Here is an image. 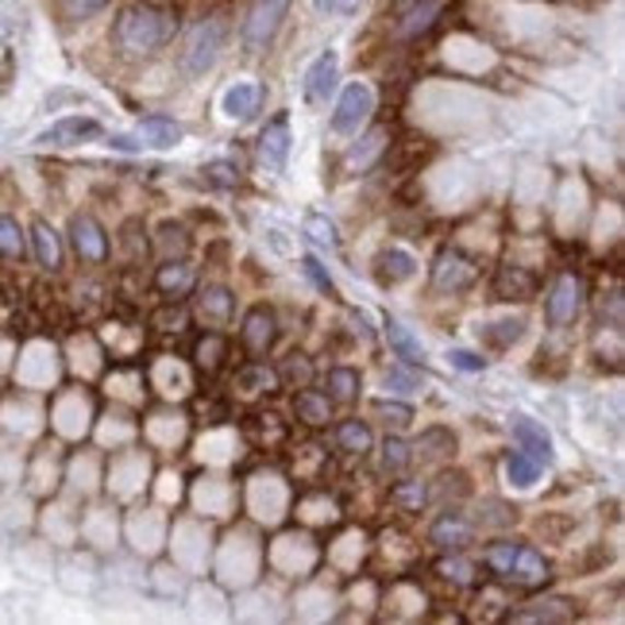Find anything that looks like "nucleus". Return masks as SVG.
Here are the masks:
<instances>
[{
    "label": "nucleus",
    "mask_w": 625,
    "mask_h": 625,
    "mask_svg": "<svg viewBox=\"0 0 625 625\" xmlns=\"http://www.w3.org/2000/svg\"><path fill=\"white\" fill-rule=\"evenodd\" d=\"M174 32H178L174 12L159 9V4H128L113 24V43L120 55L147 58L154 50H163L174 39Z\"/></svg>",
    "instance_id": "obj_1"
},
{
    "label": "nucleus",
    "mask_w": 625,
    "mask_h": 625,
    "mask_svg": "<svg viewBox=\"0 0 625 625\" xmlns=\"http://www.w3.org/2000/svg\"><path fill=\"white\" fill-rule=\"evenodd\" d=\"M224 39H228V24L224 20H205V24L194 27V35L186 39V50H182V70L189 78H201L217 66L220 50H224Z\"/></svg>",
    "instance_id": "obj_2"
},
{
    "label": "nucleus",
    "mask_w": 625,
    "mask_h": 625,
    "mask_svg": "<svg viewBox=\"0 0 625 625\" xmlns=\"http://www.w3.org/2000/svg\"><path fill=\"white\" fill-rule=\"evenodd\" d=\"M286 12H290V0H255L252 12H247V20H244V32H240L244 47L267 50L270 43H275L278 27H282Z\"/></svg>",
    "instance_id": "obj_3"
},
{
    "label": "nucleus",
    "mask_w": 625,
    "mask_h": 625,
    "mask_svg": "<svg viewBox=\"0 0 625 625\" xmlns=\"http://www.w3.org/2000/svg\"><path fill=\"white\" fill-rule=\"evenodd\" d=\"M374 108V93L367 82H351L344 85L340 101H336V113H333V131L336 136H351V131H359V124L371 116Z\"/></svg>",
    "instance_id": "obj_4"
},
{
    "label": "nucleus",
    "mask_w": 625,
    "mask_h": 625,
    "mask_svg": "<svg viewBox=\"0 0 625 625\" xmlns=\"http://www.w3.org/2000/svg\"><path fill=\"white\" fill-rule=\"evenodd\" d=\"M579 309H583V282H579L576 275H564L560 282L548 290V298H544V317H548L553 328H560L579 317Z\"/></svg>",
    "instance_id": "obj_5"
},
{
    "label": "nucleus",
    "mask_w": 625,
    "mask_h": 625,
    "mask_svg": "<svg viewBox=\"0 0 625 625\" xmlns=\"http://www.w3.org/2000/svg\"><path fill=\"white\" fill-rule=\"evenodd\" d=\"M70 244H73V252H78V259H85V263L108 259L105 228H101L97 217H90V212H78V217L70 220Z\"/></svg>",
    "instance_id": "obj_6"
},
{
    "label": "nucleus",
    "mask_w": 625,
    "mask_h": 625,
    "mask_svg": "<svg viewBox=\"0 0 625 625\" xmlns=\"http://www.w3.org/2000/svg\"><path fill=\"white\" fill-rule=\"evenodd\" d=\"M97 136H105V128H101V120H93V116H62V120L50 124L35 143L73 147V143H85V139H97Z\"/></svg>",
    "instance_id": "obj_7"
},
{
    "label": "nucleus",
    "mask_w": 625,
    "mask_h": 625,
    "mask_svg": "<svg viewBox=\"0 0 625 625\" xmlns=\"http://www.w3.org/2000/svg\"><path fill=\"white\" fill-rule=\"evenodd\" d=\"M475 278H479V270L472 267V263L463 259L460 252H444L437 259V267H432V286L444 293H463V290H472Z\"/></svg>",
    "instance_id": "obj_8"
},
{
    "label": "nucleus",
    "mask_w": 625,
    "mask_h": 625,
    "mask_svg": "<svg viewBox=\"0 0 625 625\" xmlns=\"http://www.w3.org/2000/svg\"><path fill=\"white\" fill-rule=\"evenodd\" d=\"M336 78H340V58H336V50H321L305 70V97L328 101L336 93Z\"/></svg>",
    "instance_id": "obj_9"
},
{
    "label": "nucleus",
    "mask_w": 625,
    "mask_h": 625,
    "mask_svg": "<svg viewBox=\"0 0 625 625\" xmlns=\"http://www.w3.org/2000/svg\"><path fill=\"white\" fill-rule=\"evenodd\" d=\"M290 116H275V120L263 128V139H259V159L267 171H282L286 159H290Z\"/></svg>",
    "instance_id": "obj_10"
},
{
    "label": "nucleus",
    "mask_w": 625,
    "mask_h": 625,
    "mask_svg": "<svg viewBox=\"0 0 625 625\" xmlns=\"http://www.w3.org/2000/svg\"><path fill=\"white\" fill-rule=\"evenodd\" d=\"M275 336H278V321H275V313H270L267 305H255L252 313H247V317H244V333H240L244 348L252 351V356H263V351H270Z\"/></svg>",
    "instance_id": "obj_11"
},
{
    "label": "nucleus",
    "mask_w": 625,
    "mask_h": 625,
    "mask_svg": "<svg viewBox=\"0 0 625 625\" xmlns=\"http://www.w3.org/2000/svg\"><path fill=\"white\" fill-rule=\"evenodd\" d=\"M536 293V275L525 267H513V263H506V267H498L495 275V298L498 301H529Z\"/></svg>",
    "instance_id": "obj_12"
},
{
    "label": "nucleus",
    "mask_w": 625,
    "mask_h": 625,
    "mask_svg": "<svg viewBox=\"0 0 625 625\" xmlns=\"http://www.w3.org/2000/svg\"><path fill=\"white\" fill-rule=\"evenodd\" d=\"M429 544H437L440 553H463L472 544V525L460 513H444L437 518V525L429 529Z\"/></svg>",
    "instance_id": "obj_13"
},
{
    "label": "nucleus",
    "mask_w": 625,
    "mask_h": 625,
    "mask_svg": "<svg viewBox=\"0 0 625 625\" xmlns=\"http://www.w3.org/2000/svg\"><path fill=\"white\" fill-rule=\"evenodd\" d=\"M513 440H518L521 452H529L536 463L553 460V437H548L544 425H536L533 417H513Z\"/></svg>",
    "instance_id": "obj_14"
},
{
    "label": "nucleus",
    "mask_w": 625,
    "mask_h": 625,
    "mask_svg": "<svg viewBox=\"0 0 625 625\" xmlns=\"http://www.w3.org/2000/svg\"><path fill=\"white\" fill-rule=\"evenodd\" d=\"M259 101H263V90L255 82H236L228 85L224 97H220V108H224V116H232V120H247V116L259 113Z\"/></svg>",
    "instance_id": "obj_15"
},
{
    "label": "nucleus",
    "mask_w": 625,
    "mask_h": 625,
    "mask_svg": "<svg viewBox=\"0 0 625 625\" xmlns=\"http://www.w3.org/2000/svg\"><path fill=\"white\" fill-rule=\"evenodd\" d=\"M440 12H444V0H417L414 9L398 12V32L406 35V39H417V35L432 32L440 20Z\"/></svg>",
    "instance_id": "obj_16"
},
{
    "label": "nucleus",
    "mask_w": 625,
    "mask_h": 625,
    "mask_svg": "<svg viewBox=\"0 0 625 625\" xmlns=\"http://www.w3.org/2000/svg\"><path fill=\"white\" fill-rule=\"evenodd\" d=\"M32 247H35V259H39L43 270H58V267H62V240H58V232L47 224V220H35Z\"/></svg>",
    "instance_id": "obj_17"
},
{
    "label": "nucleus",
    "mask_w": 625,
    "mask_h": 625,
    "mask_svg": "<svg viewBox=\"0 0 625 625\" xmlns=\"http://www.w3.org/2000/svg\"><path fill=\"white\" fill-rule=\"evenodd\" d=\"M506 579H513V583H521V587H536V583L548 579V564H544V556L536 553V548H518L513 568Z\"/></svg>",
    "instance_id": "obj_18"
},
{
    "label": "nucleus",
    "mask_w": 625,
    "mask_h": 625,
    "mask_svg": "<svg viewBox=\"0 0 625 625\" xmlns=\"http://www.w3.org/2000/svg\"><path fill=\"white\" fill-rule=\"evenodd\" d=\"M417 263L409 252H402V247H390V252L379 255V282L382 286H398L406 282V278H414Z\"/></svg>",
    "instance_id": "obj_19"
},
{
    "label": "nucleus",
    "mask_w": 625,
    "mask_h": 625,
    "mask_svg": "<svg viewBox=\"0 0 625 625\" xmlns=\"http://www.w3.org/2000/svg\"><path fill=\"white\" fill-rule=\"evenodd\" d=\"M293 409H298L301 421L313 425V429H321V425L333 421V406H328V398L321 394V390H301L298 398H293Z\"/></svg>",
    "instance_id": "obj_20"
},
{
    "label": "nucleus",
    "mask_w": 625,
    "mask_h": 625,
    "mask_svg": "<svg viewBox=\"0 0 625 625\" xmlns=\"http://www.w3.org/2000/svg\"><path fill=\"white\" fill-rule=\"evenodd\" d=\"M386 340H390V348L398 351V359H406V363H425L421 340H417V336L409 333V328L402 325V321L386 317Z\"/></svg>",
    "instance_id": "obj_21"
},
{
    "label": "nucleus",
    "mask_w": 625,
    "mask_h": 625,
    "mask_svg": "<svg viewBox=\"0 0 625 625\" xmlns=\"http://www.w3.org/2000/svg\"><path fill=\"white\" fill-rule=\"evenodd\" d=\"M27 255V236L24 228H20L16 217H9V212H0V259L9 263H20Z\"/></svg>",
    "instance_id": "obj_22"
},
{
    "label": "nucleus",
    "mask_w": 625,
    "mask_h": 625,
    "mask_svg": "<svg viewBox=\"0 0 625 625\" xmlns=\"http://www.w3.org/2000/svg\"><path fill=\"white\" fill-rule=\"evenodd\" d=\"M189 286H194V270H189L186 263H166V267H159V275H154V290L166 293V298H182Z\"/></svg>",
    "instance_id": "obj_23"
},
{
    "label": "nucleus",
    "mask_w": 625,
    "mask_h": 625,
    "mask_svg": "<svg viewBox=\"0 0 625 625\" xmlns=\"http://www.w3.org/2000/svg\"><path fill=\"white\" fill-rule=\"evenodd\" d=\"M201 317L205 321H228L232 313H236V298L224 290V286H205L201 290Z\"/></svg>",
    "instance_id": "obj_24"
},
{
    "label": "nucleus",
    "mask_w": 625,
    "mask_h": 625,
    "mask_svg": "<svg viewBox=\"0 0 625 625\" xmlns=\"http://www.w3.org/2000/svg\"><path fill=\"white\" fill-rule=\"evenodd\" d=\"M139 131H143L154 147H178L182 143V124H174L171 116H143Z\"/></svg>",
    "instance_id": "obj_25"
},
{
    "label": "nucleus",
    "mask_w": 625,
    "mask_h": 625,
    "mask_svg": "<svg viewBox=\"0 0 625 625\" xmlns=\"http://www.w3.org/2000/svg\"><path fill=\"white\" fill-rule=\"evenodd\" d=\"M506 475H510L513 487H533L541 479V463L529 452H510L506 455Z\"/></svg>",
    "instance_id": "obj_26"
},
{
    "label": "nucleus",
    "mask_w": 625,
    "mask_h": 625,
    "mask_svg": "<svg viewBox=\"0 0 625 625\" xmlns=\"http://www.w3.org/2000/svg\"><path fill=\"white\" fill-rule=\"evenodd\" d=\"M356 394H359V371H351V367H333V371H328V398L351 402Z\"/></svg>",
    "instance_id": "obj_27"
},
{
    "label": "nucleus",
    "mask_w": 625,
    "mask_h": 625,
    "mask_svg": "<svg viewBox=\"0 0 625 625\" xmlns=\"http://www.w3.org/2000/svg\"><path fill=\"white\" fill-rule=\"evenodd\" d=\"M336 440H340L344 452H359V455H363L367 448H371V429H367L363 421H344L340 429H336Z\"/></svg>",
    "instance_id": "obj_28"
},
{
    "label": "nucleus",
    "mask_w": 625,
    "mask_h": 625,
    "mask_svg": "<svg viewBox=\"0 0 625 625\" xmlns=\"http://www.w3.org/2000/svg\"><path fill=\"white\" fill-rule=\"evenodd\" d=\"M521 321H498V325H490V328H479V336L490 344V348H510V344H518L521 340Z\"/></svg>",
    "instance_id": "obj_29"
},
{
    "label": "nucleus",
    "mask_w": 625,
    "mask_h": 625,
    "mask_svg": "<svg viewBox=\"0 0 625 625\" xmlns=\"http://www.w3.org/2000/svg\"><path fill=\"white\" fill-rule=\"evenodd\" d=\"M305 236L317 240V244H325V247H340L336 224L328 217H321V212H309V217H305Z\"/></svg>",
    "instance_id": "obj_30"
},
{
    "label": "nucleus",
    "mask_w": 625,
    "mask_h": 625,
    "mask_svg": "<svg viewBox=\"0 0 625 625\" xmlns=\"http://www.w3.org/2000/svg\"><path fill=\"white\" fill-rule=\"evenodd\" d=\"M568 602H541V610H521V614H513V622H568Z\"/></svg>",
    "instance_id": "obj_31"
},
{
    "label": "nucleus",
    "mask_w": 625,
    "mask_h": 625,
    "mask_svg": "<svg viewBox=\"0 0 625 625\" xmlns=\"http://www.w3.org/2000/svg\"><path fill=\"white\" fill-rule=\"evenodd\" d=\"M382 463H386L390 475H402L409 467V444L398 437H386V444H382Z\"/></svg>",
    "instance_id": "obj_32"
},
{
    "label": "nucleus",
    "mask_w": 625,
    "mask_h": 625,
    "mask_svg": "<svg viewBox=\"0 0 625 625\" xmlns=\"http://www.w3.org/2000/svg\"><path fill=\"white\" fill-rule=\"evenodd\" d=\"M201 174H205V182H212V186H220V189H236L240 186V166L228 163V159H217V163H209Z\"/></svg>",
    "instance_id": "obj_33"
},
{
    "label": "nucleus",
    "mask_w": 625,
    "mask_h": 625,
    "mask_svg": "<svg viewBox=\"0 0 625 625\" xmlns=\"http://www.w3.org/2000/svg\"><path fill=\"white\" fill-rule=\"evenodd\" d=\"M518 548H521V544H513V541H498L495 548H490V553H487V568L495 571V576H510L513 556H518Z\"/></svg>",
    "instance_id": "obj_34"
},
{
    "label": "nucleus",
    "mask_w": 625,
    "mask_h": 625,
    "mask_svg": "<svg viewBox=\"0 0 625 625\" xmlns=\"http://www.w3.org/2000/svg\"><path fill=\"white\" fill-rule=\"evenodd\" d=\"M58 9H62V16L66 20H90V16H97L101 9H108V0H58Z\"/></svg>",
    "instance_id": "obj_35"
},
{
    "label": "nucleus",
    "mask_w": 625,
    "mask_h": 625,
    "mask_svg": "<svg viewBox=\"0 0 625 625\" xmlns=\"http://www.w3.org/2000/svg\"><path fill=\"white\" fill-rule=\"evenodd\" d=\"M390 498L398 506H406V510H421V506L429 502V490H425V483H398Z\"/></svg>",
    "instance_id": "obj_36"
},
{
    "label": "nucleus",
    "mask_w": 625,
    "mask_h": 625,
    "mask_svg": "<svg viewBox=\"0 0 625 625\" xmlns=\"http://www.w3.org/2000/svg\"><path fill=\"white\" fill-rule=\"evenodd\" d=\"M374 414L386 417V421H394V425H409V421H414V409L402 406V402H390V398L374 402Z\"/></svg>",
    "instance_id": "obj_37"
},
{
    "label": "nucleus",
    "mask_w": 625,
    "mask_h": 625,
    "mask_svg": "<svg viewBox=\"0 0 625 625\" xmlns=\"http://www.w3.org/2000/svg\"><path fill=\"white\" fill-rule=\"evenodd\" d=\"M382 139H386V131H371V136H367L363 143H359L356 151L348 154V159H351L356 166H367V163H371V154L382 151Z\"/></svg>",
    "instance_id": "obj_38"
},
{
    "label": "nucleus",
    "mask_w": 625,
    "mask_h": 625,
    "mask_svg": "<svg viewBox=\"0 0 625 625\" xmlns=\"http://www.w3.org/2000/svg\"><path fill=\"white\" fill-rule=\"evenodd\" d=\"M440 576L452 579L455 587H463V583H472L475 568H472L467 560H460V556H455V560H444V564H440Z\"/></svg>",
    "instance_id": "obj_39"
},
{
    "label": "nucleus",
    "mask_w": 625,
    "mask_h": 625,
    "mask_svg": "<svg viewBox=\"0 0 625 625\" xmlns=\"http://www.w3.org/2000/svg\"><path fill=\"white\" fill-rule=\"evenodd\" d=\"M305 275L313 278V282H317V290H321V293H328V298H336V286H333V278H328V270L321 267V263L313 259V255H305Z\"/></svg>",
    "instance_id": "obj_40"
},
{
    "label": "nucleus",
    "mask_w": 625,
    "mask_h": 625,
    "mask_svg": "<svg viewBox=\"0 0 625 625\" xmlns=\"http://www.w3.org/2000/svg\"><path fill=\"white\" fill-rule=\"evenodd\" d=\"M359 0H313V9L321 12V16H348V12H356Z\"/></svg>",
    "instance_id": "obj_41"
},
{
    "label": "nucleus",
    "mask_w": 625,
    "mask_h": 625,
    "mask_svg": "<svg viewBox=\"0 0 625 625\" xmlns=\"http://www.w3.org/2000/svg\"><path fill=\"white\" fill-rule=\"evenodd\" d=\"M448 359H452V367H460V371H467V374H475V371L487 367V359L475 356V351H448Z\"/></svg>",
    "instance_id": "obj_42"
},
{
    "label": "nucleus",
    "mask_w": 625,
    "mask_h": 625,
    "mask_svg": "<svg viewBox=\"0 0 625 625\" xmlns=\"http://www.w3.org/2000/svg\"><path fill=\"white\" fill-rule=\"evenodd\" d=\"M386 386H398L402 394H414L417 390V379L409 371H402V367H394V371H386Z\"/></svg>",
    "instance_id": "obj_43"
},
{
    "label": "nucleus",
    "mask_w": 625,
    "mask_h": 625,
    "mask_svg": "<svg viewBox=\"0 0 625 625\" xmlns=\"http://www.w3.org/2000/svg\"><path fill=\"white\" fill-rule=\"evenodd\" d=\"M108 147H116V151H139V143H136V139H128V136H113V139H108Z\"/></svg>",
    "instance_id": "obj_44"
},
{
    "label": "nucleus",
    "mask_w": 625,
    "mask_h": 625,
    "mask_svg": "<svg viewBox=\"0 0 625 625\" xmlns=\"http://www.w3.org/2000/svg\"><path fill=\"white\" fill-rule=\"evenodd\" d=\"M417 0H394V16H398V12H406V9H414Z\"/></svg>",
    "instance_id": "obj_45"
}]
</instances>
